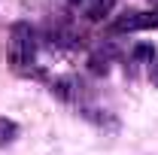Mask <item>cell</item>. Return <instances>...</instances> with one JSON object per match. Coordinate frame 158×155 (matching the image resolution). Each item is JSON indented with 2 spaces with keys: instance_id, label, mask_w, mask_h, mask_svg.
I'll list each match as a JSON object with an SVG mask.
<instances>
[{
  "instance_id": "cell-3",
  "label": "cell",
  "mask_w": 158,
  "mask_h": 155,
  "mask_svg": "<svg viewBox=\"0 0 158 155\" xmlns=\"http://www.w3.org/2000/svg\"><path fill=\"white\" fill-rule=\"evenodd\" d=\"M79 116L88 119V122H94L98 128H110V131H116V128H118L116 119L110 116L106 110H98V107H82V110H79Z\"/></svg>"
},
{
  "instance_id": "cell-1",
  "label": "cell",
  "mask_w": 158,
  "mask_h": 155,
  "mask_svg": "<svg viewBox=\"0 0 158 155\" xmlns=\"http://www.w3.org/2000/svg\"><path fill=\"white\" fill-rule=\"evenodd\" d=\"M6 58L12 64V70L19 73H31L34 70V58H37V37L31 31V24H12L9 31V43H6Z\"/></svg>"
},
{
  "instance_id": "cell-2",
  "label": "cell",
  "mask_w": 158,
  "mask_h": 155,
  "mask_svg": "<svg viewBox=\"0 0 158 155\" xmlns=\"http://www.w3.org/2000/svg\"><path fill=\"white\" fill-rule=\"evenodd\" d=\"M149 27H158V12H122L113 24H110V34H134V31H149Z\"/></svg>"
},
{
  "instance_id": "cell-6",
  "label": "cell",
  "mask_w": 158,
  "mask_h": 155,
  "mask_svg": "<svg viewBox=\"0 0 158 155\" xmlns=\"http://www.w3.org/2000/svg\"><path fill=\"white\" fill-rule=\"evenodd\" d=\"M15 137H19V125H15L12 119L0 116V149H6V146H9Z\"/></svg>"
},
{
  "instance_id": "cell-7",
  "label": "cell",
  "mask_w": 158,
  "mask_h": 155,
  "mask_svg": "<svg viewBox=\"0 0 158 155\" xmlns=\"http://www.w3.org/2000/svg\"><path fill=\"white\" fill-rule=\"evenodd\" d=\"M110 70V64H106V58H100V55H94L91 58V73H106Z\"/></svg>"
},
{
  "instance_id": "cell-4",
  "label": "cell",
  "mask_w": 158,
  "mask_h": 155,
  "mask_svg": "<svg viewBox=\"0 0 158 155\" xmlns=\"http://www.w3.org/2000/svg\"><path fill=\"white\" fill-rule=\"evenodd\" d=\"M79 85L73 76H64V79H55L52 82V94H58L61 100H79Z\"/></svg>"
},
{
  "instance_id": "cell-10",
  "label": "cell",
  "mask_w": 158,
  "mask_h": 155,
  "mask_svg": "<svg viewBox=\"0 0 158 155\" xmlns=\"http://www.w3.org/2000/svg\"><path fill=\"white\" fill-rule=\"evenodd\" d=\"M155 12H158V9H155Z\"/></svg>"
},
{
  "instance_id": "cell-9",
  "label": "cell",
  "mask_w": 158,
  "mask_h": 155,
  "mask_svg": "<svg viewBox=\"0 0 158 155\" xmlns=\"http://www.w3.org/2000/svg\"><path fill=\"white\" fill-rule=\"evenodd\" d=\"M155 82H158V73H155Z\"/></svg>"
},
{
  "instance_id": "cell-5",
  "label": "cell",
  "mask_w": 158,
  "mask_h": 155,
  "mask_svg": "<svg viewBox=\"0 0 158 155\" xmlns=\"http://www.w3.org/2000/svg\"><path fill=\"white\" fill-rule=\"evenodd\" d=\"M116 6V0H91L88 6H85V19L91 21H100L103 15H110V9Z\"/></svg>"
},
{
  "instance_id": "cell-8",
  "label": "cell",
  "mask_w": 158,
  "mask_h": 155,
  "mask_svg": "<svg viewBox=\"0 0 158 155\" xmlns=\"http://www.w3.org/2000/svg\"><path fill=\"white\" fill-rule=\"evenodd\" d=\"M70 3H82V0H70Z\"/></svg>"
}]
</instances>
